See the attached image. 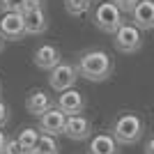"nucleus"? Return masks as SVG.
Returning a JSON list of instances; mask_svg holds the SVG:
<instances>
[{"instance_id": "f257e3e1", "label": "nucleus", "mask_w": 154, "mask_h": 154, "mask_svg": "<svg viewBox=\"0 0 154 154\" xmlns=\"http://www.w3.org/2000/svg\"><path fill=\"white\" fill-rule=\"evenodd\" d=\"M76 69H78V76L88 78L92 83H101V81H108L110 74H113V60L106 51L92 48V51H85L78 58Z\"/></svg>"}, {"instance_id": "f03ea898", "label": "nucleus", "mask_w": 154, "mask_h": 154, "mask_svg": "<svg viewBox=\"0 0 154 154\" xmlns=\"http://www.w3.org/2000/svg\"><path fill=\"white\" fill-rule=\"evenodd\" d=\"M145 134V122L136 113H122L113 122V138L120 145H136Z\"/></svg>"}, {"instance_id": "7ed1b4c3", "label": "nucleus", "mask_w": 154, "mask_h": 154, "mask_svg": "<svg viewBox=\"0 0 154 154\" xmlns=\"http://www.w3.org/2000/svg\"><path fill=\"white\" fill-rule=\"evenodd\" d=\"M92 21H94V26L101 32H108V35H115L117 28L124 23L122 21V12H120L110 0H103V2L97 5L94 14H92Z\"/></svg>"}, {"instance_id": "20e7f679", "label": "nucleus", "mask_w": 154, "mask_h": 154, "mask_svg": "<svg viewBox=\"0 0 154 154\" xmlns=\"http://www.w3.org/2000/svg\"><path fill=\"white\" fill-rule=\"evenodd\" d=\"M113 44H115V48L120 53L131 55V53H138V51H140L143 35H140V30H138L134 23H127V21H124L122 26L117 28V32L113 35Z\"/></svg>"}, {"instance_id": "39448f33", "label": "nucleus", "mask_w": 154, "mask_h": 154, "mask_svg": "<svg viewBox=\"0 0 154 154\" xmlns=\"http://www.w3.org/2000/svg\"><path fill=\"white\" fill-rule=\"evenodd\" d=\"M76 78H78V69L69 62H60L53 71H48V83H51L53 90H58V92L71 90L74 83H76Z\"/></svg>"}, {"instance_id": "423d86ee", "label": "nucleus", "mask_w": 154, "mask_h": 154, "mask_svg": "<svg viewBox=\"0 0 154 154\" xmlns=\"http://www.w3.org/2000/svg\"><path fill=\"white\" fill-rule=\"evenodd\" d=\"M0 35L5 39H12V42H19L28 35L26 32V16L19 12L14 14H2L0 19Z\"/></svg>"}, {"instance_id": "0eeeda50", "label": "nucleus", "mask_w": 154, "mask_h": 154, "mask_svg": "<svg viewBox=\"0 0 154 154\" xmlns=\"http://www.w3.org/2000/svg\"><path fill=\"white\" fill-rule=\"evenodd\" d=\"M64 124H67V115L60 108H51L39 117V131H44L46 136H53V138L64 134Z\"/></svg>"}, {"instance_id": "6e6552de", "label": "nucleus", "mask_w": 154, "mask_h": 154, "mask_svg": "<svg viewBox=\"0 0 154 154\" xmlns=\"http://www.w3.org/2000/svg\"><path fill=\"white\" fill-rule=\"evenodd\" d=\"M131 23L138 30H154V0H138L136 9L131 12Z\"/></svg>"}, {"instance_id": "1a4fd4ad", "label": "nucleus", "mask_w": 154, "mask_h": 154, "mask_svg": "<svg viewBox=\"0 0 154 154\" xmlns=\"http://www.w3.org/2000/svg\"><path fill=\"white\" fill-rule=\"evenodd\" d=\"M32 60H35V64H37L39 69H44V71H53L60 62H62V55H60L58 46H53V44H42L37 51H35Z\"/></svg>"}, {"instance_id": "9d476101", "label": "nucleus", "mask_w": 154, "mask_h": 154, "mask_svg": "<svg viewBox=\"0 0 154 154\" xmlns=\"http://www.w3.org/2000/svg\"><path fill=\"white\" fill-rule=\"evenodd\" d=\"M64 134L71 140H88L92 136V124L85 115H69L64 124Z\"/></svg>"}, {"instance_id": "9b49d317", "label": "nucleus", "mask_w": 154, "mask_h": 154, "mask_svg": "<svg viewBox=\"0 0 154 154\" xmlns=\"http://www.w3.org/2000/svg\"><path fill=\"white\" fill-rule=\"evenodd\" d=\"M58 108L62 110L67 117H69V115H81L83 108H85V97H83V92L74 90V88L67 90V92H62V94L58 97Z\"/></svg>"}, {"instance_id": "f8f14e48", "label": "nucleus", "mask_w": 154, "mask_h": 154, "mask_svg": "<svg viewBox=\"0 0 154 154\" xmlns=\"http://www.w3.org/2000/svg\"><path fill=\"white\" fill-rule=\"evenodd\" d=\"M88 154H120V143L113 134H97L88 143Z\"/></svg>"}, {"instance_id": "ddd939ff", "label": "nucleus", "mask_w": 154, "mask_h": 154, "mask_svg": "<svg viewBox=\"0 0 154 154\" xmlns=\"http://www.w3.org/2000/svg\"><path fill=\"white\" fill-rule=\"evenodd\" d=\"M26 108H28V113H30V115L42 117L44 113H48V110L53 108V101H51V97L46 94L44 90H35V92H30V94H28Z\"/></svg>"}, {"instance_id": "4468645a", "label": "nucleus", "mask_w": 154, "mask_h": 154, "mask_svg": "<svg viewBox=\"0 0 154 154\" xmlns=\"http://www.w3.org/2000/svg\"><path fill=\"white\" fill-rule=\"evenodd\" d=\"M26 16V32L28 35H44L48 28V19H46L44 9H35V12L23 14Z\"/></svg>"}, {"instance_id": "2eb2a0df", "label": "nucleus", "mask_w": 154, "mask_h": 154, "mask_svg": "<svg viewBox=\"0 0 154 154\" xmlns=\"http://www.w3.org/2000/svg\"><path fill=\"white\" fill-rule=\"evenodd\" d=\"M39 136H42V134H39L37 129L26 127V129H21V131H19L16 140H19V145L26 149L28 154H32V152H35V147H37V143H39Z\"/></svg>"}, {"instance_id": "dca6fc26", "label": "nucleus", "mask_w": 154, "mask_h": 154, "mask_svg": "<svg viewBox=\"0 0 154 154\" xmlns=\"http://www.w3.org/2000/svg\"><path fill=\"white\" fill-rule=\"evenodd\" d=\"M64 9L71 16H83L90 9V0H64Z\"/></svg>"}, {"instance_id": "f3484780", "label": "nucleus", "mask_w": 154, "mask_h": 154, "mask_svg": "<svg viewBox=\"0 0 154 154\" xmlns=\"http://www.w3.org/2000/svg\"><path fill=\"white\" fill-rule=\"evenodd\" d=\"M35 149H37V152H46V154H58V143H55V138H53V136L42 134Z\"/></svg>"}, {"instance_id": "a211bd4d", "label": "nucleus", "mask_w": 154, "mask_h": 154, "mask_svg": "<svg viewBox=\"0 0 154 154\" xmlns=\"http://www.w3.org/2000/svg\"><path fill=\"white\" fill-rule=\"evenodd\" d=\"M26 2H28V0H0V7H2V12H5V14H14V12L23 14Z\"/></svg>"}, {"instance_id": "6ab92c4d", "label": "nucleus", "mask_w": 154, "mask_h": 154, "mask_svg": "<svg viewBox=\"0 0 154 154\" xmlns=\"http://www.w3.org/2000/svg\"><path fill=\"white\" fill-rule=\"evenodd\" d=\"M110 2H113L122 14H131L136 9V5H138V0H110Z\"/></svg>"}, {"instance_id": "aec40b11", "label": "nucleus", "mask_w": 154, "mask_h": 154, "mask_svg": "<svg viewBox=\"0 0 154 154\" xmlns=\"http://www.w3.org/2000/svg\"><path fill=\"white\" fill-rule=\"evenodd\" d=\"M2 154H28V152L19 145L16 138H7V145H5V152Z\"/></svg>"}, {"instance_id": "412c9836", "label": "nucleus", "mask_w": 154, "mask_h": 154, "mask_svg": "<svg viewBox=\"0 0 154 154\" xmlns=\"http://www.w3.org/2000/svg\"><path fill=\"white\" fill-rule=\"evenodd\" d=\"M9 122V108H7L5 101H0V129Z\"/></svg>"}, {"instance_id": "4be33fe9", "label": "nucleus", "mask_w": 154, "mask_h": 154, "mask_svg": "<svg viewBox=\"0 0 154 154\" xmlns=\"http://www.w3.org/2000/svg\"><path fill=\"white\" fill-rule=\"evenodd\" d=\"M145 154H154V136L147 138V143H145Z\"/></svg>"}, {"instance_id": "5701e85b", "label": "nucleus", "mask_w": 154, "mask_h": 154, "mask_svg": "<svg viewBox=\"0 0 154 154\" xmlns=\"http://www.w3.org/2000/svg\"><path fill=\"white\" fill-rule=\"evenodd\" d=\"M5 145H7V136H5V131H0V154L5 152Z\"/></svg>"}, {"instance_id": "b1692460", "label": "nucleus", "mask_w": 154, "mask_h": 154, "mask_svg": "<svg viewBox=\"0 0 154 154\" xmlns=\"http://www.w3.org/2000/svg\"><path fill=\"white\" fill-rule=\"evenodd\" d=\"M2 48H5V37L0 35V51H2Z\"/></svg>"}, {"instance_id": "393cba45", "label": "nucleus", "mask_w": 154, "mask_h": 154, "mask_svg": "<svg viewBox=\"0 0 154 154\" xmlns=\"http://www.w3.org/2000/svg\"><path fill=\"white\" fill-rule=\"evenodd\" d=\"M32 154H46V152H37V149H35V152H32Z\"/></svg>"}, {"instance_id": "a878e982", "label": "nucleus", "mask_w": 154, "mask_h": 154, "mask_svg": "<svg viewBox=\"0 0 154 154\" xmlns=\"http://www.w3.org/2000/svg\"><path fill=\"white\" fill-rule=\"evenodd\" d=\"M0 94H2V88H0Z\"/></svg>"}, {"instance_id": "bb28decb", "label": "nucleus", "mask_w": 154, "mask_h": 154, "mask_svg": "<svg viewBox=\"0 0 154 154\" xmlns=\"http://www.w3.org/2000/svg\"><path fill=\"white\" fill-rule=\"evenodd\" d=\"M90 2H92V0H90Z\"/></svg>"}]
</instances>
